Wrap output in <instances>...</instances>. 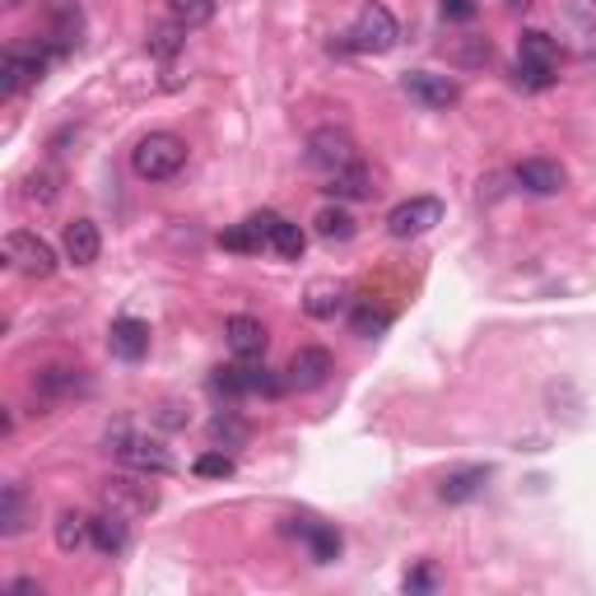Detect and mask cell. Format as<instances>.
I'll return each instance as SVG.
<instances>
[{
    "mask_svg": "<svg viewBox=\"0 0 596 596\" xmlns=\"http://www.w3.org/2000/svg\"><path fill=\"white\" fill-rule=\"evenodd\" d=\"M98 499H103V508L122 512V518H145V512L158 508V494L145 481H131V475H108L98 485Z\"/></svg>",
    "mask_w": 596,
    "mask_h": 596,
    "instance_id": "obj_7",
    "label": "cell"
},
{
    "mask_svg": "<svg viewBox=\"0 0 596 596\" xmlns=\"http://www.w3.org/2000/svg\"><path fill=\"white\" fill-rule=\"evenodd\" d=\"M79 33H85V14H79V5H75V0H56V5H52V29H47L43 43L56 56H66V52L79 47Z\"/></svg>",
    "mask_w": 596,
    "mask_h": 596,
    "instance_id": "obj_17",
    "label": "cell"
},
{
    "mask_svg": "<svg viewBox=\"0 0 596 596\" xmlns=\"http://www.w3.org/2000/svg\"><path fill=\"white\" fill-rule=\"evenodd\" d=\"M312 229H317V238H327V243H345V238H354V214L341 206H322Z\"/></svg>",
    "mask_w": 596,
    "mask_h": 596,
    "instance_id": "obj_25",
    "label": "cell"
},
{
    "mask_svg": "<svg viewBox=\"0 0 596 596\" xmlns=\"http://www.w3.org/2000/svg\"><path fill=\"white\" fill-rule=\"evenodd\" d=\"M341 303H345V285H335V280H317V285L308 289V298H303V312H308V317H317V322H327V317L341 312Z\"/></svg>",
    "mask_w": 596,
    "mask_h": 596,
    "instance_id": "obj_24",
    "label": "cell"
},
{
    "mask_svg": "<svg viewBox=\"0 0 596 596\" xmlns=\"http://www.w3.org/2000/svg\"><path fill=\"white\" fill-rule=\"evenodd\" d=\"M512 177H518V187H527L531 196H560L569 187V173H564V164H554V158H522V164L512 168Z\"/></svg>",
    "mask_w": 596,
    "mask_h": 596,
    "instance_id": "obj_15",
    "label": "cell"
},
{
    "mask_svg": "<svg viewBox=\"0 0 596 596\" xmlns=\"http://www.w3.org/2000/svg\"><path fill=\"white\" fill-rule=\"evenodd\" d=\"M433 587H439V569L433 564H420L406 573V592H433Z\"/></svg>",
    "mask_w": 596,
    "mask_h": 596,
    "instance_id": "obj_36",
    "label": "cell"
},
{
    "mask_svg": "<svg viewBox=\"0 0 596 596\" xmlns=\"http://www.w3.org/2000/svg\"><path fill=\"white\" fill-rule=\"evenodd\" d=\"M285 531L303 536V545H308V554H312V564H335V560H341V531H335V527L312 522V518H289Z\"/></svg>",
    "mask_w": 596,
    "mask_h": 596,
    "instance_id": "obj_16",
    "label": "cell"
},
{
    "mask_svg": "<svg viewBox=\"0 0 596 596\" xmlns=\"http://www.w3.org/2000/svg\"><path fill=\"white\" fill-rule=\"evenodd\" d=\"M401 89H406L420 108H429V112H448L456 98H462V85H456L452 75H439V70H410V75L401 79Z\"/></svg>",
    "mask_w": 596,
    "mask_h": 596,
    "instance_id": "obj_11",
    "label": "cell"
},
{
    "mask_svg": "<svg viewBox=\"0 0 596 596\" xmlns=\"http://www.w3.org/2000/svg\"><path fill=\"white\" fill-rule=\"evenodd\" d=\"M518 79L527 89H550L560 79V43L545 29H527L518 37Z\"/></svg>",
    "mask_w": 596,
    "mask_h": 596,
    "instance_id": "obj_2",
    "label": "cell"
},
{
    "mask_svg": "<svg viewBox=\"0 0 596 596\" xmlns=\"http://www.w3.org/2000/svg\"><path fill=\"white\" fill-rule=\"evenodd\" d=\"M271 247L285 256V262H298L303 256V247H308V233L298 229V224H289V220H280L275 224V233H271Z\"/></svg>",
    "mask_w": 596,
    "mask_h": 596,
    "instance_id": "obj_29",
    "label": "cell"
},
{
    "mask_svg": "<svg viewBox=\"0 0 596 596\" xmlns=\"http://www.w3.org/2000/svg\"><path fill=\"white\" fill-rule=\"evenodd\" d=\"M33 391L43 396V401H75V396H85L89 391V373L85 368H75V364H52L33 377Z\"/></svg>",
    "mask_w": 596,
    "mask_h": 596,
    "instance_id": "obj_13",
    "label": "cell"
},
{
    "mask_svg": "<svg viewBox=\"0 0 596 596\" xmlns=\"http://www.w3.org/2000/svg\"><path fill=\"white\" fill-rule=\"evenodd\" d=\"M433 224H443V201L439 196H410V201L391 206V214H387V233L391 238H420Z\"/></svg>",
    "mask_w": 596,
    "mask_h": 596,
    "instance_id": "obj_8",
    "label": "cell"
},
{
    "mask_svg": "<svg viewBox=\"0 0 596 596\" xmlns=\"http://www.w3.org/2000/svg\"><path fill=\"white\" fill-rule=\"evenodd\" d=\"M131 168H135V177H145V183H168V177L187 168V141L173 131H150L135 141Z\"/></svg>",
    "mask_w": 596,
    "mask_h": 596,
    "instance_id": "obj_1",
    "label": "cell"
},
{
    "mask_svg": "<svg viewBox=\"0 0 596 596\" xmlns=\"http://www.w3.org/2000/svg\"><path fill=\"white\" fill-rule=\"evenodd\" d=\"M504 5H508V10H527V5H531V0H504Z\"/></svg>",
    "mask_w": 596,
    "mask_h": 596,
    "instance_id": "obj_40",
    "label": "cell"
},
{
    "mask_svg": "<svg viewBox=\"0 0 596 596\" xmlns=\"http://www.w3.org/2000/svg\"><path fill=\"white\" fill-rule=\"evenodd\" d=\"M224 335H229V350L238 354V360H262L266 354V327L256 322V317H247V312H233L229 322H224Z\"/></svg>",
    "mask_w": 596,
    "mask_h": 596,
    "instance_id": "obj_18",
    "label": "cell"
},
{
    "mask_svg": "<svg viewBox=\"0 0 596 596\" xmlns=\"http://www.w3.org/2000/svg\"><path fill=\"white\" fill-rule=\"evenodd\" d=\"M201 481H224V475H233V456L224 448H214V452H201L196 456V466H191Z\"/></svg>",
    "mask_w": 596,
    "mask_h": 596,
    "instance_id": "obj_33",
    "label": "cell"
},
{
    "mask_svg": "<svg viewBox=\"0 0 596 596\" xmlns=\"http://www.w3.org/2000/svg\"><path fill=\"white\" fill-rule=\"evenodd\" d=\"M183 43H187V29H183V24H154V29H150V52L164 56V62L183 52Z\"/></svg>",
    "mask_w": 596,
    "mask_h": 596,
    "instance_id": "obj_30",
    "label": "cell"
},
{
    "mask_svg": "<svg viewBox=\"0 0 596 596\" xmlns=\"http://www.w3.org/2000/svg\"><path fill=\"white\" fill-rule=\"evenodd\" d=\"M331 373H335L331 354H327L322 345H303V350H294V360H289V368H285V383L298 387V391H317Z\"/></svg>",
    "mask_w": 596,
    "mask_h": 596,
    "instance_id": "obj_12",
    "label": "cell"
},
{
    "mask_svg": "<svg viewBox=\"0 0 596 596\" xmlns=\"http://www.w3.org/2000/svg\"><path fill=\"white\" fill-rule=\"evenodd\" d=\"M448 56L456 66H485L489 62V43H485V37H475V33H466V37H456V43L448 47Z\"/></svg>",
    "mask_w": 596,
    "mask_h": 596,
    "instance_id": "obj_32",
    "label": "cell"
},
{
    "mask_svg": "<svg viewBox=\"0 0 596 596\" xmlns=\"http://www.w3.org/2000/svg\"><path fill=\"white\" fill-rule=\"evenodd\" d=\"M85 541H89V518H85V512H75V508H66L62 518H56V550L75 554Z\"/></svg>",
    "mask_w": 596,
    "mask_h": 596,
    "instance_id": "obj_27",
    "label": "cell"
},
{
    "mask_svg": "<svg viewBox=\"0 0 596 596\" xmlns=\"http://www.w3.org/2000/svg\"><path fill=\"white\" fill-rule=\"evenodd\" d=\"M98 252H103V238H98V224H93V220L66 224V256H70L75 266H93Z\"/></svg>",
    "mask_w": 596,
    "mask_h": 596,
    "instance_id": "obj_22",
    "label": "cell"
},
{
    "mask_svg": "<svg viewBox=\"0 0 596 596\" xmlns=\"http://www.w3.org/2000/svg\"><path fill=\"white\" fill-rule=\"evenodd\" d=\"M443 5V19H452V24H471L475 19V0H439Z\"/></svg>",
    "mask_w": 596,
    "mask_h": 596,
    "instance_id": "obj_38",
    "label": "cell"
},
{
    "mask_svg": "<svg viewBox=\"0 0 596 596\" xmlns=\"http://www.w3.org/2000/svg\"><path fill=\"white\" fill-rule=\"evenodd\" d=\"M52 56L56 52L47 43H19V47H10L5 56H0V98H14V93L33 89L37 79L47 75Z\"/></svg>",
    "mask_w": 596,
    "mask_h": 596,
    "instance_id": "obj_3",
    "label": "cell"
},
{
    "mask_svg": "<svg viewBox=\"0 0 596 596\" xmlns=\"http://www.w3.org/2000/svg\"><path fill=\"white\" fill-rule=\"evenodd\" d=\"M396 37H401V29H396V14L387 5H377V0H368V5L360 10V19L350 24V33H345V47L350 52L383 56V52L396 47Z\"/></svg>",
    "mask_w": 596,
    "mask_h": 596,
    "instance_id": "obj_5",
    "label": "cell"
},
{
    "mask_svg": "<svg viewBox=\"0 0 596 596\" xmlns=\"http://www.w3.org/2000/svg\"><path fill=\"white\" fill-rule=\"evenodd\" d=\"M10 592H24V596H33V592H43V583H37V578H14V583H10Z\"/></svg>",
    "mask_w": 596,
    "mask_h": 596,
    "instance_id": "obj_39",
    "label": "cell"
},
{
    "mask_svg": "<svg viewBox=\"0 0 596 596\" xmlns=\"http://www.w3.org/2000/svg\"><path fill=\"white\" fill-rule=\"evenodd\" d=\"M247 433H252L247 420H238L233 410H220V415L210 420V443H214V448H243Z\"/></svg>",
    "mask_w": 596,
    "mask_h": 596,
    "instance_id": "obj_26",
    "label": "cell"
},
{
    "mask_svg": "<svg viewBox=\"0 0 596 596\" xmlns=\"http://www.w3.org/2000/svg\"><path fill=\"white\" fill-rule=\"evenodd\" d=\"M154 420L164 429H187V410H183V401H164L154 410Z\"/></svg>",
    "mask_w": 596,
    "mask_h": 596,
    "instance_id": "obj_37",
    "label": "cell"
},
{
    "mask_svg": "<svg viewBox=\"0 0 596 596\" xmlns=\"http://www.w3.org/2000/svg\"><path fill=\"white\" fill-rule=\"evenodd\" d=\"M360 158V150H354V135L350 131H341V126H322V131H312L308 135V164L317 168V173H335V168H345V164H354Z\"/></svg>",
    "mask_w": 596,
    "mask_h": 596,
    "instance_id": "obj_9",
    "label": "cell"
},
{
    "mask_svg": "<svg viewBox=\"0 0 596 596\" xmlns=\"http://www.w3.org/2000/svg\"><path fill=\"white\" fill-rule=\"evenodd\" d=\"M387 322H391V317H387L383 308H360V312L350 317V331H354V335H364V341H373V335H383V331H387Z\"/></svg>",
    "mask_w": 596,
    "mask_h": 596,
    "instance_id": "obj_34",
    "label": "cell"
},
{
    "mask_svg": "<svg viewBox=\"0 0 596 596\" xmlns=\"http://www.w3.org/2000/svg\"><path fill=\"white\" fill-rule=\"evenodd\" d=\"M168 14H173V24H183V29H201L214 19V0H168Z\"/></svg>",
    "mask_w": 596,
    "mask_h": 596,
    "instance_id": "obj_28",
    "label": "cell"
},
{
    "mask_svg": "<svg viewBox=\"0 0 596 596\" xmlns=\"http://www.w3.org/2000/svg\"><path fill=\"white\" fill-rule=\"evenodd\" d=\"M150 322H141V317H117L112 331H108V350L117 354L122 364H141L150 354Z\"/></svg>",
    "mask_w": 596,
    "mask_h": 596,
    "instance_id": "obj_14",
    "label": "cell"
},
{
    "mask_svg": "<svg viewBox=\"0 0 596 596\" xmlns=\"http://www.w3.org/2000/svg\"><path fill=\"white\" fill-rule=\"evenodd\" d=\"M89 541H93L98 554H122V550L131 545V518L103 508L98 518H89Z\"/></svg>",
    "mask_w": 596,
    "mask_h": 596,
    "instance_id": "obj_20",
    "label": "cell"
},
{
    "mask_svg": "<svg viewBox=\"0 0 596 596\" xmlns=\"http://www.w3.org/2000/svg\"><path fill=\"white\" fill-rule=\"evenodd\" d=\"M56 187H62V177H56V173H33L29 177V201L33 206H52L56 201Z\"/></svg>",
    "mask_w": 596,
    "mask_h": 596,
    "instance_id": "obj_35",
    "label": "cell"
},
{
    "mask_svg": "<svg viewBox=\"0 0 596 596\" xmlns=\"http://www.w3.org/2000/svg\"><path fill=\"white\" fill-rule=\"evenodd\" d=\"M108 452L117 456V462H126L131 471H145V475H173L177 471L168 448H158L154 439H141V433H131L126 424H117L108 433Z\"/></svg>",
    "mask_w": 596,
    "mask_h": 596,
    "instance_id": "obj_4",
    "label": "cell"
},
{
    "mask_svg": "<svg viewBox=\"0 0 596 596\" xmlns=\"http://www.w3.org/2000/svg\"><path fill=\"white\" fill-rule=\"evenodd\" d=\"M5 262L19 271V275H33V280H47V275L56 271V252L43 243L37 233H10L5 238Z\"/></svg>",
    "mask_w": 596,
    "mask_h": 596,
    "instance_id": "obj_10",
    "label": "cell"
},
{
    "mask_svg": "<svg viewBox=\"0 0 596 596\" xmlns=\"http://www.w3.org/2000/svg\"><path fill=\"white\" fill-rule=\"evenodd\" d=\"M210 387L220 396H280V383L266 373L262 360H238L229 368H214Z\"/></svg>",
    "mask_w": 596,
    "mask_h": 596,
    "instance_id": "obj_6",
    "label": "cell"
},
{
    "mask_svg": "<svg viewBox=\"0 0 596 596\" xmlns=\"http://www.w3.org/2000/svg\"><path fill=\"white\" fill-rule=\"evenodd\" d=\"M485 485H489L485 466H456L439 481V499L443 504H471V499H481L485 494Z\"/></svg>",
    "mask_w": 596,
    "mask_h": 596,
    "instance_id": "obj_21",
    "label": "cell"
},
{
    "mask_svg": "<svg viewBox=\"0 0 596 596\" xmlns=\"http://www.w3.org/2000/svg\"><path fill=\"white\" fill-rule=\"evenodd\" d=\"M327 191L335 196V201H373V173H368V164L364 158H354V164H345V168H335L331 177H327Z\"/></svg>",
    "mask_w": 596,
    "mask_h": 596,
    "instance_id": "obj_19",
    "label": "cell"
},
{
    "mask_svg": "<svg viewBox=\"0 0 596 596\" xmlns=\"http://www.w3.org/2000/svg\"><path fill=\"white\" fill-rule=\"evenodd\" d=\"M29 527V494L24 485H5L0 494V536H19Z\"/></svg>",
    "mask_w": 596,
    "mask_h": 596,
    "instance_id": "obj_23",
    "label": "cell"
},
{
    "mask_svg": "<svg viewBox=\"0 0 596 596\" xmlns=\"http://www.w3.org/2000/svg\"><path fill=\"white\" fill-rule=\"evenodd\" d=\"M220 247H224V252H243V256H252V252H262L266 243H262V233H256V229L243 220V224H233V229L220 233Z\"/></svg>",
    "mask_w": 596,
    "mask_h": 596,
    "instance_id": "obj_31",
    "label": "cell"
}]
</instances>
